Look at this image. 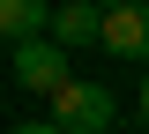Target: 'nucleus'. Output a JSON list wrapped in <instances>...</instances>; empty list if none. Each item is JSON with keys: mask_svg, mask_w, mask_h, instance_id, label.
I'll list each match as a JSON object with an SVG mask.
<instances>
[{"mask_svg": "<svg viewBox=\"0 0 149 134\" xmlns=\"http://www.w3.org/2000/svg\"><path fill=\"white\" fill-rule=\"evenodd\" d=\"M112 119H119V97H112L104 82L67 75V82L52 90V127H60V134H104Z\"/></svg>", "mask_w": 149, "mask_h": 134, "instance_id": "nucleus-1", "label": "nucleus"}, {"mask_svg": "<svg viewBox=\"0 0 149 134\" xmlns=\"http://www.w3.org/2000/svg\"><path fill=\"white\" fill-rule=\"evenodd\" d=\"M97 8H119V0H97Z\"/></svg>", "mask_w": 149, "mask_h": 134, "instance_id": "nucleus-8", "label": "nucleus"}, {"mask_svg": "<svg viewBox=\"0 0 149 134\" xmlns=\"http://www.w3.org/2000/svg\"><path fill=\"white\" fill-rule=\"evenodd\" d=\"M134 112H142V127H149V67H142V82H134Z\"/></svg>", "mask_w": 149, "mask_h": 134, "instance_id": "nucleus-6", "label": "nucleus"}, {"mask_svg": "<svg viewBox=\"0 0 149 134\" xmlns=\"http://www.w3.org/2000/svg\"><path fill=\"white\" fill-rule=\"evenodd\" d=\"M52 0H0V37H37Z\"/></svg>", "mask_w": 149, "mask_h": 134, "instance_id": "nucleus-5", "label": "nucleus"}, {"mask_svg": "<svg viewBox=\"0 0 149 134\" xmlns=\"http://www.w3.org/2000/svg\"><path fill=\"white\" fill-rule=\"evenodd\" d=\"M97 0H60L52 15H45V37L60 45V52H82V45H97Z\"/></svg>", "mask_w": 149, "mask_h": 134, "instance_id": "nucleus-4", "label": "nucleus"}, {"mask_svg": "<svg viewBox=\"0 0 149 134\" xmlns=\"http://www.w3.org/2000/svg\"><path fill=\"white\" fill-rule=\"evenodd\" d=\"M97 45L112 60H149V0H119L97 15Z\"/></svg>", "mask_w": 149, "mask_h": 134, "instance_id": "nucleus-3", "label": "nucleus"}, {"mask_svg": "<svg viewBox=\"0 0 149 134\" xmlns=\"http://www.w3.org/2000/svg\"><path fill=\"white\" fill-rule=\"evenodd\" d=\"M15 134H60V127H52V119H22Z\"/></svg>", "mask_w": 149, "mask_h": 134, "instance_id": "nucleus-7", "label": "nucleus"}, {"mask_svg": "<svg viewBox=\"0 0 149 134\" xmlns=\"http://www.w3.org/2000/svg\"><path fill=\"white\" fill-rule=\"evenodd\" d=\"M67 75H74V52H60V45L45 37V30H37V37H15V82H22V90L52 97Z\"/></svg>", "mask_w": 149, "mask_h": 134, "instance_id": "nucleus-2", "label": "nucleus"}]
</instances>
